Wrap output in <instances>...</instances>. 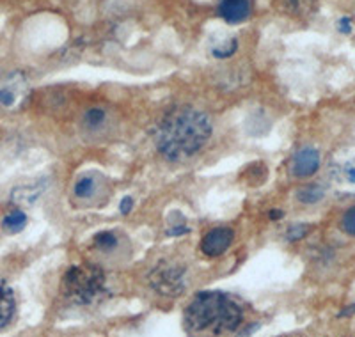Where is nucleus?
<instances>
[{
    "instance_id": "1",
    "label": "nucleus",
    "mask_w": 355,
    "mask_h": 337,
    "mask_svg": "<svg viewBox=\"0 0 355 337\" xmlns=\"http://www.w3.org/2000/svg\"><path fill=\"white\" fill-rule=\"evenodd\" d=\"M211 119L201 110L183 105L162 117L153 132L158 153L169 162H185L196 157L211 139Z\"/></svg>"
},
{
    "instance_id": "2",
    "label": "nucleus",
    "mask_w": 355,
    "mask_h": 337,
    "mask_svg": "<svg viewBox=\"0 0 355 337\" xmlns=\"http://www.w3.org/2000/svg\"><path fill=\"white\" fill-rule=\"evenodd\" d=\"M242 321V307L220 291H202L196 295L183 313L185 329L194 334L234 332Z\"/></svg>"
},
{
    "instance_id": "3",
    "label": "nucleus",
    "mask_w": 355,
    "mask_h": 337,
    "mask_svg": "<svg viewBox=\"0 0 355 337\" xmlns=\"http://www.w3.org/2000/svg\"><path fill=\"white\" fill-rule=\"evenodd\" d=\"M105 272L91 263L73 265L62 275L61 293L69 304L85 307L93 305L105 293Z\"/></svg>"
},
{
    "instance_id": "4",
    "label": "nucleus",
    "mask_w": 355,
    "mask_h": 337,
    "mask_svg": "<svg viewBox=\"0 0 355 337\" xmlns=\"http://www.w3.org/2000/svg\"><path fill=\"white\" fill-rule=\"evenodd\" d=\"M185 268L178 263L160 261L148 275L150 288L162 297H180L187 289Z\"/></svg>"
},
{
    "instance_id": "5",
    "label": "nucleus",
    "mask_w": 355,
    "mask_h": 337,
    "mask_svg": "<svg viewBox=\"0 0 355 337\" xmlns=\"http://www.w3.org/2000/svg\"><path fill=\"white\" fill-rule=\"evenodd\" d=\"M31 96L27 76L15 69H0V110H18Z\"/></svg>"
},
{
    "instance_id": "6",
    "label": "nucleus",
    "mask_w": 355,
    "mask_h": 337,
    "mask_svg": "<svg viewBox=\"0 0 355 337\" xmlns=\"http://www.w3.org/2000/svg\"><path fill=\"white\" fill-rule=\"evenodd\" d=\"M234 241V231L231 227H218L210 229L208 233H205V236L201 238V252L206 257H218L222 254H226L230 250V247Z\"/></svg>"
},
{
    "instance_id": "7",
    "label": "nucleus",
    "mask_w": 355,
    "mask_h": 337,
    "mask_svg": "<svg viewBox=\"0 0 355 337\" xmlns=\"http://www.w3.org/2000/svg\"><path fill=\"white\" fill-rule=\"evenodd\" d=\"M320 165H322V155H320L318 149L306 146V148L295 153L293 158H291V176L300 178V180L311 178L313 174L318 173Z\"/></svg>"
},
{
    "instance_id": "8",
    "label": "nucleus",
    "mask_w": 355,
    "mask_h": 337,
    "mask_svg": "<svg viewBox=\"0 0 355 337\" xmlns=\"http://www.w3.org/2000/svg\"><path fill=\"white\" fill-rule=\"evenodd\" d=\"M217 15L230 25H240L252 17V0H217Z\"/></svg>"
},
{
    "instance_id": "9",
    "label": "nucleus",
    "mask_w": 355,
    "mask_h": 337,
    "mask_svg": "<svg viewBox=\"0 0 355 337\" xmlns=\"http://www.w3.org/2000/svg\"><path fill=\"white\" fill-rule=\"evenodd\" d=\"M17 313V298L12 293L11 286L0 279V330L6 329Z\"/></svg>"
},
{
    "instance_id": "10",
    "label": "nucleus",
    "mask_w": 355,
    "mask_h": 337,
    "mask_svg": "<svg viewBox=\"0 0 355 337\" xmlns=\"http://www.w3.org/2000/svg\"><path fill=\"white\" fill-rule=\"evenodd\" d=\"M210 52L215 59H230L239 52V37L233 34H217L210 41Z\"/></svg>"
},
{
    "instance_id": "11",
    "label": "nucleus",
    "mask_w": 355,
    "mask_h": 337,
    "mask_svg": "<svg viewBox=\"0 0 355 337\" xmlns=\"http://www.w3.org/2000/svg\"><path fill=\"white\" fill-rule=\"evenodd\" d=\"M318 0H275L279 11L295 18H306L316 9Z\"/></svg>"
},
{
    "instance_id": "12",
    "label": "nucleus",
    "mask_w": 355,
    "mask_h": 337,
    "mask_svg": "<svg viewBox=\"0 0 355 337\" xmlns=\"http://www.w3.org/2000/svg\"><path fill=\"white\" fill-rule=\"evenodd\" d=\"M107 121H109V112L103 107H91L82 116L80 125L85 132L94 133L105 128Z\"/></svg>"
},
{
    "instance_id": "13",
    "label": "nucleus",
    "mask_w": 355,
    "mask_h": 337,
    "mask_svg": "<svg viewBox=\"0 0 355 337\" xmlns=\"http://www.w3.org/2000/svg\"><path fill=\"white\" fill-rule=\"evenodd\" d=\"M96 190L98 181L96 176H93V174H84V176H80L75 181V187H73V193H75L77 199H91L96 193Z\"/></svg>"
},
{
    "instance_id": "14",
    "label": "nucleus",
    "mask_w": 355,
    "mask_h": 337,
    "mask_svg": "<svg viewBox=\"0 0 355 337\" xmlns=\"http://www.w3.org/2000/svg\"><path fill=\"white\" fill-rule=\"evenodd\" d=\"M93 245L101 252H114V250L119 247V236L114 231H100V233L94 234Z\"/></svg>"
},
{
    "instance_id": "15",
    "label": "nucleus",
    "mask_w": 355,
    "mask_h": 337,
    "mask_svg": "<svg viewBox=\"0 0 355 337\" xmlns=\"http://www.w3.org/2000/svg\"><path fill=\"white\" fill-rule=\"evenodd\" d=\"M323 196H325V189H323L322 185H318V183L304 185L302 189H299V192H297V199H299V202H302V205H316V202L322 201Z\"/></svg>"
},
{
    "instance_id": "16",
    "label": "nucleus",
    "mask_w": 355,
    "mask_h": 337,
    "mask_svg": "<svg viewBox=\"0 0 355 337\" xmlns=\"http://www.w3.org/2000/svg\"><path fill=\"white\" fill-rule=\"evenodd\" d=\"M25 225H27V215H25L21 209L9 211L4 217V221H2V227H4L8 233H20Z\"/></svg>"
},
{
    "instance_id": "17",
    "label": "nucleus",
    "mask_w": 355,
    "mask_h": 337,
    "mask_svg": "<svg viewBox=\"0 0 355 337\" xmlns=\"http://www.w3.org/2000/svg\"><path fill=\"white\" fill-rule=\"evenodd\" d=\"M309 233H311L309 224H293L286 229V240L290 241V243H297V241L304 240Z\"/></svg>"
},
{
    "instance_id": "18",
    "label": "nucleus",
    "mask_w": 355,
    "mask_h": 337,
    "mask_svg": "<svg viewBox=\"0 0 355 337\" xmlns=\"http://www.w3.org/2000/svg\"><path fill=\"white\" fill-rule=\"evenodd\" d=\"M341 229H343V233H347L348 236L355 238V205L350 206L343 213V217H341Z\"/></svg>"
},
{
    "instance_id": "19",
    "label": "nucleus",
    "mask_w": 355,
    "mask_h": 337,
    "mask_svg": "<svg viewBox=\"0 0 355 337\" xmlns=\"http://www.w3.org/2000/svg\"><path fill=\"white\" fill-rule=\"evenodd\" d=\"M190 227L183 222V217L178 222H171V227L167 229V234L169 236H183V234H189Z\"/></svg>"
},
{
    "instance_id": "20",
    "label": "nucleus",
    "mask_w": 355,
    "mask_h": 337,
    "mask_svg": "<svg viewBox=\"0 0 355 337\" xmlns=\"http://www.w3.org/2000/svg\"><path fill=\"white\" fill-rule=\"evenodd\" d=\"M338 31L343 34H350L354 31V18L352 17H341L338 20Z\"/></svg>"
},
{
    "instance_id": "21",
    "label": "nucleus",
    "mask_w": 355,
    "mask_h": 337,
    "mask_svg": "<svg viewBox=\"0 0 355 337\" xmlns=\"http://www.w3.org/2000/svg\"><path fill=\"white\" fill-rule=\"evenodd\" d=\"M133 209V199L132 197H123L121 202H119V211L121 215H130Z\"/></svg>"
},
{
    "instance_id": "22",
    "label": "nucleus",
    "mask_w": 355,
    "mask_h": 337,
    "mask_svg": "<svg viewBox=\"0 0 355 337\" xmlns=\"http://www.w3.org/2000/svg\"><path fill=\"white\" fill-rule=\"evenodd\" d=\"M284 217V211L283 209H277V208H274V209H270V211H268V218H270V221H281V218Z\"/></svg>"
},
{
    "instance_id": "23",
    "label": "nucleus",
    "mask_w": 355,
    "mask_h": 337,
    "mask_svg": "<svg viewBox=\"0 0 355 337\" xmlns=\"http://www.w3.org/2000/svg\"><path fill=\"white\" fill-rule=\"evenodd\" d=\"M355 314V304L348 305L347 309H343L341 313H339V318H348V316H354Z\"/></svg>"
}]
</instances>
